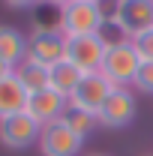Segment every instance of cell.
<instances>
[{
    "instance_id": "cell-20",
    "label": "cell",
    "mask_w": 153,
    "mask_h": 156,
    "mask_svg": "<svg viewBox=\"0 0 153 156\" xmlns=\"http://www.w3.org/2000/svg\"><path fill=\"white\" fill-rule=\"evenodd\" d=\"M12 72H15V66H9L6 60L0 57V81H3V78H9V75H12Z\"/></svg>"
},
{
    "instance_id": "cell-11",
    "label": "cell",
    "mask_w": 153,
    "mask_h": 156,
    "mask_svg": "<svg viewBox=\"0 0 153 156\" xmlns=\"http://www.w3.org/2000/svg\"><path fill=\"white\" fill-rule=\"evenodd\" d=\"M27 96H30V93L18 84L15 72L9 78H3V81H0V120L24 111V108H27Z\"/></svg>"
},
{
    "instance_id": "cell-3",
    "label": "cell",
    "mask_w": 153,
    "mask_h": 156,
    "mask_svg": "<svg viewBox=\"0 0 153 156\" xmlns=\"http://www.w3.org/2000/svg\"><path fill=\"white\" fill-rule=\"evenodd\" d=\"M123 39H135L138 33L153 30V0H114L111 21Z\"/></svg>"
},
{
    "instance_id": "cell-18",
    "label": "cell",
    "mask_w": 153,
    "mask_h": 156,
    "mask_svg": "<svg viewBox=\"0 0 153 156\" xmlns=\"http://www.w3.org/2000/svg\"><path fill=\"white\" fill-rule=\"evenodd\" d=\"M132 87H138L141 93H153V63H141L138 66Z\"/></svg>"
},
{
    "instance_id": "cell-14",
    "label": "cell",
    "mask_w": 153,
    "mask_h": 156,
    "mask_svg": "<svg viewBox=\"0 0 153 156\" xmlns=\"http://www.w3.org/2000/svg\"><path fill=\"white\" fill-rule=\"evenodd\" d=\"M15 78H18V84L27 93H36V90L48 87V69L39 66V63H30V60H24V63L15 66Z\"/></svg>"
},
{
    "instance_id": "cell-10",
    "label": "cell",
    "mask_w": 153,
    "mask_h": 156,
    "mask_svg": "<svg viewBox=\"0 0 153 156\" xmlns=\"http://www.w3.org/2000/svg\"><path fill=\"white\" fill-rule=\"evenodd\" d=\"M24 111L33 117L39 126H48V123L60 120L69 111V99L60 96L57 90H51V87H45V90H36V93L27 96V108Z\"/></svg>"
},
{
    "instance_id": "cell-4",
    "label": "cell",
    "mask_w": 153,
    "mask_h": 156,
    "mask_svg": "<svg viewBox=\"0 0 153 156\" xmlns=\"http://www.w3.org/2000/svg\"><path fill=\"white\" fill-rule=\"evenodd\" d=\"M108 51V39L102 33H90V36H66V60L81 69L84 75L87 72H99L102 57Z\"/></svg>"
},
{
    "instance_id": "cell-12",
    "label": "cell",
    "mask_w": 153,
    "mask_h": 156,
    "mask_svg": "<svg viewBox=\"0 0 153 156\" xmlns=\"http://www.w3.org/2000/svg\"><path fill=\"white\" fill-rule=\"evenodd\" d=\"M0 57L9 66H18L27 60V36L9 24H0Z\"/></svg>"
},
{
    "instance_id": "cell-8",
    "label": "cell",
    "mask_w": 153,
    "mask_h": 156,
    "mask_svg": "<svg viewBox=\"0 0 153 156\" xmlns=\"http://www.w3.org/2000/svg\"><path fill=\"white\" fill-rule=\"evenodd\" d=\"M27 60L45 66V69L57 66L60 60H66V36L60 30H48V33L33 30L27 36Z\"/></svg>"
},
{
    "instance_id": "cell-17",
    "label": "cell",
    "mask_w": 153,
    "mask_h": 156,
    "mask_svg": "<svg viewBox=\"0 0 153 156\" xmlns=\"http://www.w3.org/2000/svg\"><path fill=\"white\" fill-rule=\"evenodd\" d=\"M135 48V54H138V60L141 63H153V30H147V33H138L135 39H129Z\"/></svg>"
},
{
    "instance_id": "cell-23",
    "label": "cell",
    "mask_w": 153,
    "mask_h": 156,
    "mask_svg": "<svg viewBox=\"0 0 153 156\" xmlns=\"http://www.w3.org/2000/svg\"><path fill=\"white\" fill-rule=\"evenodd\" d=\"M90 156H102V153H90Z\"/></svg>"
},
{
    "instance_id": "cell-6",
    "label": "cell",
    "mask_w": 153,
    "mask_h": 156,
    "mask_svg": "<svg viewBox=\"0 0 153 156\" xmlns=\"http://www.w3.org/2000/svg\"><path fill=\"white\" fill-rule=\"evenodd\" d=\"M39 132H42V126L27 111H18V114L0 120V144L9 150H27V147L39 144Z\"/></svg>"
},
{
    "instance_id": "cell-9",
    "label": "cell",
    "mask_w": 153,
    "mask_h": 156,
    "mask_svg": "<svg viewBox=\"0 0 153 156\" xmlns=\"http://www.w3.org/2000/svg\"><path fill=\"white\" fill-rule=\"evenodd\" d=\"M135 96L129 87H114V93L105 99V105L99 108V126H105V129H123V126H129L135 120Z\"/></svg>"
},
{
    "instance_id": "cell-1",
    "label": "cell",
    "mask_w": 153,
    "mask_h": 156,
    "mask_svg": "<svg viewBox=\"0 0 153 156\" xmlns=\"http://www.w3.org/2000/svg\"><path fill=\"white\" fill-rule=\"evenodd\" d=\"M108 15L102 12V3L87 0H66L60 6V33L63 36H90L108 27Z\"/></svg>"
},
{
    "instance_id": "cell-21",
    "label": "cell",
    "mask_w": 153,
    "mask_h": 156,
    "mask_svg": "<svg viewBox=\"0 0 153 156\" xmlns=\"http://www.w3.org/2000/svg\"><path fill=\"white\" fill-rule=\"evenodd\" d=\"M42 3H51V6H63L66 0H42Z\"/></svg>"
},
{
    "instance_id": "cell-15",
    "label": "cell",
    "mask_w": 153,
    "mask_h": 156,
    "mask_svg": "<svg viewBox=\"0 0 153 156\" xmlns=\"http://www.w3.org/2000/svg\"><path fill=\"white\" fill-rule=\"evenodd\" d=\"M63 123L75 132L78 138H87L90 132H93L96 126H99V120H96V114H87V111H78V108H69L66 114H63Z\"/></svg>"
},
{
    "instance_id": "cell-2",
    "label": "cell",
    "mask_w": 153,
    "mask_h": 156,
    "mask_svg": "<svg viewBox=\"0 0 153 156\" xmlns=\"http://www.w3.org/2000/svg\"><path fill=\"white\" fill-rule=\"evenodd\" d=\"M138 66H141V60H138V54H135L132 42H129V39H123V42L108 45V51H105V57H102L99 72L108 78L114 87H129V84L135 81Z\"/></svg>"
},
{
    "instance_id": "cell-16",
    "label": "cell",
    "mask_w": 153,
    "mask_h": 156,
    "mask_svg": "<svg viewBox=\"0 0 153 156\" xmlns=\"http://www.w3.org/2000/svg\"><path fill=\"white\" fill-rule=\"evenodd\" d=\"M33 30L36 33H48V30H60V6L51 3H39L33 12Z\"/></svg>"
},
{
    "instance_id": "cell-7",
    "label": "cell",
    "mask_w": 153,
    "mask_h": 156,
    "mask_svg": "<svg viewBox=\"0 0 153 156\" xmlns=\"http://www.w3.org/2000/svg\"><path fill=\"white\" fill-rule=\"evenodd\" d=\"M81 144H84V138H78L63 123V117L42 126V132H39V153L42 156H78Z\"/></svg>"
},
{
    "instance_id": "cell-19",
    "label": "cell",
    "mask_w": 153,
    "mask_h": 156,
    "mask_svg": "<svg viewBox=\"0 0 153 156\" xmlns=\"http://www.w3.org/2000/svg\"><path fill=\"white\" fill-rule=\"evenodd\" d=\"M6 6H12V9H36L42 0H3Z\"/></svg>"
},
{
    "instance_id": "cell-5",
    "label": "cell",
    "mask_w": 153,
    "mask_h": 156,
    "mask_svg": "<svg viewBox=\"0 0 153 156\" xmlns=\"http://www.w3.org/2000/svg\"><path fill=\"white\" fill-rule=\"evenodd\" d=\"M114 93V84L102 72H87L81 78V84L75 87V93L69 96V108L87 111V114H99V108L105 105V99Z\"/></svg>"
},
{
    "instance_id": "cell-13",
    "label": "cell",
    "mask_w": 153,
    "mask_h": 156,
    "mask_svg": "<svg viewBox=\"0 0 153 156\" xmlns=\"http://www.w3.org/2000/svg\"><path fill=\"white\" fill-rule=\"evenodd\" d=\"M81 78H84V72L81 69H75L69 60H60L57 66H51L48 69V87L51 90H57L60 96H72L75 93V87L81 84Z\"/></svg>"
},
{
    "instance_id": "cell-22",
    "label": "cell",
    "mask_w": 153,
    "mask_h": 156,
    "mask_svg": "<svg viewBox=\"0 0 153 156\" xmlns=\"http://www.w3.org/2000/svg\"><path fill=\"white\" fill-rule=\"evenodd\" d=\"M87 3H102V0H87Z\"/></svg>"
}]
</instances>
